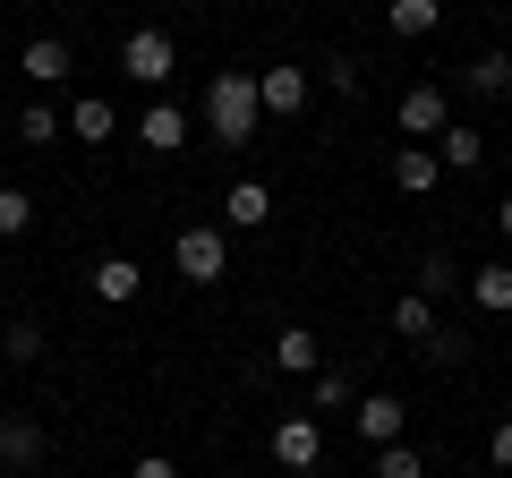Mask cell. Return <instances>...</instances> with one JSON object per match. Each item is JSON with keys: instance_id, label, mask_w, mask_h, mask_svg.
<instances>
[{"instance_id": "cell-1", "label": "cell", "mask_w": 512, "mask_h": 478, "mask_svg": "<svg viewBox=\"0 0 512 478\" xmlns=\"http://www.w3.org/2000/svg\"><path fill=\"white\" fill-rule=\"evenodd\" d=\"M256 120H265L256 69H222L214 86H205V129H214V146H256Z\"/></svg>"}, {"instance_id": "cell-2", "label": "cell", "mask_w": 512, "mask_h": 478, "mask_svg": "<svg viewBox=\"0 0 512 478\" xmlns=\"http://www.w3.org/2000/svg\"><path fill=\"white\" fill-rule=\"evenodd\" d=\"M171 265H180L197 291H214V282L231 274V239H222V222H180V239H171Z\"/></svg>"}, {"instance_id": "cell-3", "label": "cell", "mask_w": 512, "mask_h": 478, "mask_svg": "<svg viewBox=\"0 0 512 478\" xmlns=\"http://www.w3.org/2000/svg\"><path fill=\"white\" fill-rule=\"evenodd\" d=\"M171 69H180V43H171L163 26H137V35L120 43V77L128 86H171Z\"/></svg>"}, {"instance_id": "cell-4", "label": "cell", "mask_w": 512, "mask_h": 478, "mask_svg": "<svg viewBox=\"0 0 512 478\" xmlns=\"http://www.w3.org/2000/svg\"><path fill=\"white\" fill-rule=\"evenodd\" d=\"M43 461H52L43 419H26V410H0V478H35Z\"/></svg>"}, {"instance_id": "cell-5", "label": "cell", "mask_w": 512, "mask_h": 478, "mask_svg": "<svg viewBox=\"0 0 512 478\" xmlns=\"http://www.w3.org/2000/svg\"><path fill=\"white\" fill-rule=\"evenodd\" d=\"M444 120H453V94L444 86H410L402 103H393V137H402V146H436Z\"/></svg>"}, {"instance_id": "cell-6", "label": "cell", "mask_w": 512, "mask_h": 478, "mask_svg": "<svg viewBox=\"0 0 512 478\" xmlns=\"http://www.w3.org/2000/svg\"><path fill=\"white\" fill-rule=\"evenodd\" d=\"M308 69H291V60H274V69H256V103L274 111V120H299V111H308Z\"/></svg>"}, {"instance_id": "cell-7", "label": "cell", "mask_w": 512, "mask_h": 478, "mask_svg": "<svg viewBox=\"0 0 512 478\" xmlns=\"http://www.w3.org/2000/svg\"><path fill=\"white\" fill-rule=\"evenodd\" d=\"M274 461L282 470H316V461H325V427H316L308 410H291V419L274 427Z\"/></svg>"}, {"instance_id": "cell-8", "label": "cell", "mask_w": 512, "mask_h": 478, "mask_svg": "<svg viewBox=\"0 0 512 478\" xmlns=\"http://www.w3.org/2000/svg\"><path fill=\"white\" fill-rule=\"evenodd\" d=\"M350 427H359L367 444H402V427H410V410L393 402V393H359V402H350Z\"/></svg>"}, {"instance_id": "cell-9", "label": "cell", "mask_w": 512, "mask_h": 478, "mask_svg": "<svg viewBox=\"0 0 512 478\" xmlns=\"http://www.w3.org/2000/svg\"><path fill=\"white\" fill-rule=\"evenodd\" d=\"M69 69H77V52H69L60 35H35V43L18 52V77H26V86H69Z\"/></svg>"}, {"instance_id": "cell-10", "label": "cell", "mask_w": 512, "mask_h": 478, "mask_svg": "<svg viewBox=\"0 0 512 478\" xmlns=\"http://www.w3.org/2000/svg\"><path fill=\"white\" fill-rule=\"evenodd\" d=\"M274 222V188L265 180H231V197H222V231H265Z\"/></svg>"}, {"instance_id": "cell-11", "label": "cell", "mask_w": 512, "mask_h": 478, "mask_svg": "<svg viewBox=\"0 0 512 478\" xmlns=\"http://www.w3.org/2000/svg\"><path fill=\"white\" fill-rule=\"evenodd\" d=\"M86 282H94V299H103V308H128V299L146 291V265H137V257H103Z\"/></svg>"}, {"instance_id": "cell-12", "label": "cell", "mask_w": 512, "mask_h": 478, "mask_svg": "<svg viewBox=\"0 0 512 478\" xmlns=\"http://www.w3.org/2000/svg\"><path fill=\"white\" fill-rule=\"evenodd\" d=\"M137 146H146V154H180V146H188V111H180V103H146Z\"/></svg>"}, {"instance_id": "cell-13", "label": "cell", "mask_w": 512, "mask_h": 478, "mask_svg": "<svg viewBox=\"0 0 512 478\" xmlns=\"http://www.w3.org/2000/svg\"><path fill=\"white\" fill-rule=\"evenodd\" d=\"M436 180H444L436 146H393V188L402 197H436Z\"/></svg>"}, {"instance_id": "cell-14", "label": "cell", "mask_w": 512, "mask_h": 478, "mask_svg": "<svg viewBox=\"0 0 512 478\" xmlns=\"http://www.w3.org/2000/svg\"><path fill=\"white\" fill-rule=\"evenodd\" d=\"M274 368L282 376H316V368H325V342H316L308 325H282L274 333Z\"/></svg>"}, {"instance_id": "cell-15", "label": "cell", "mask_w": 512, "mask_h": 478, "mask_svg": "<svg viewBox=\"0 0 512 478\" xmlns=\"http://www.w3.org/2000/svg\"><path fill=\"white\" fill-rule=\"evenodd\" d=\"M384 26H393V43H427V35L444 26V0H393Z\"/></svg>"}, {"instance_id": "cell-16", "label": "cell", "mask_w": 512, "mask_h": 478, "mask_svg": "<svg viewBox=\"0 0 512 478\" xmlns=\"http://www.w3.org/2000/svg\"><path fill=\"white\" fill-rule=\"evenodd\" d=\"M436 163H444V171H478V163H487V137H478L470 120H444V137H436Z\"/></svg>"}, {"instance_id": "cell-17", "label": "cell", "mask_w": 512, "mask_h": 478, "mask_svg": "<svg viewBox=\"0 0 512 478\" xmlns=\"http://www.w3.org/2000/svg\"><path fill=\"white\" fill-rule=\"evenodd\" d=\"M470 299H478L487 316H512V265H504V257H495V265H470Z\"/></svg>"}, {"instance_id": "cell-18", "label": "cell", "mask_w": 512, "mask_h": 478, "mask_svg": "<svg viewBox=\"0 0 512 478\" xmlns=\"http://www.w3.org/2000/svg\"><path fill=\"white\" fill-rule=\"evenodd\" d=\"M111 129H120V111H111L103 94H77V103H69V137H86V146H103Z\"/></svg>"}, {"instance_id": "cell-19", "label": "cell", "mask_w": 512, "mask_h": 478, "mask_svg": "<svg viewBox=\"0 0 512 478\" xmlns=\"http://www.w3.org/2000/svg\"><path fill=\"white\" fill-rule=\"evenodd\" d=\"M393 333H402V342H427V333H436V299L427 291H393Z\"/></svg>"}, {"instance_id": "cell-20", "label": "cell", "mask_w": 512, "mask_h": 478, "mask_svg": "<svg viewBox=\"0 0 512 478\" xmlns=\"http://www.w3.org/2000/svg\"><path fill=\"white\" fill-rule=\"evenodd\" d=\"M461 86L487 94V103H495V94H512V52H478L470 69H461Z\"/></svg>"}, {"instance_id": "cell-21", "label": "cell", "mask_w": 512, "mask_h": 478, "mask_svg": "<svg viewBox=\"0 0 512 478\" xmlns=\"http://www.w3.org/2000/svg\"><path fill=\"white\" fill-rule=\"evenodd\" d=\"M18 137H26V146H52V137H69V120H60L52 103H26L18 111Z\"/></svg>"}, {"instance_id": "cell-22", "label": "cell", "mask_w": 512, "mask_h": 478, "mask_svg": "<svg viewBox=\"0 0 512 478\" xmlns=\"http://www.w3.org/2000/svg\"><path fill=\"white\" fill-rule=\"evenodd\" d=\"M461 282H470V274H461V265L444 257V248H436V257H419V291H427V299H444V291H461Z\"/></svg>"}, {"instance_id": "cell-23", "label": "cell", "mask_w": 512, "mask_h": 478, "mask_svg": "<svg viewBox=\"0 0 512 478\" xmlns=\"http://www.w3.org/2000/svg\"><path fill=\"white\" fill-rule=\"evenodd\" d=\"M35 231V197L26 188H0V239H26Z\"/></svg>"}, {"instance_id": "cell-24", "label": "cell", "mask_w": 512, "mask_h": 478, "mask_svg": "<svg viewBox=\"0 0 512 478\" xmlns=\"http://www.w3.org/2000/svg\"><path fill=\"white\" fill-rule=\"evenodd\" d=\"M350 402H359L350 368H316V410H350Z\"/></svg>"}, {"instance_id": "cell-25", "label": "cell", "mask_w": 512, "mask_h": 478, "mask_svg": "<svg viewBox=\"0 0 512 478\" xmlns=\"http://www.w3.org/2000/svg\"><path fill=\"white\" fill-rule=\"evenodd\" d=\"M376 478H427V461L410 444H376Z\"/></svg>"}, {"instance_id": "cell-26", "label": "cell", "mask_w": 512, "mask_h": 478, "mask_svg": "<svg viewBox=\"0 0 512 478\" xmlns=\"http://www.w3.org/2000/svg\"><path fill=\"white\" fill-rule=\"evenodd\" d=\"M0 342H9V359H43V325H9Z\"/></svg>"}, {"instance_id": "cell-27", "label": "cell", "mask_w": 512, "mask_h": 478, "mask_svg": "<svg viewBox=\"0 0 512 478\" xmlns=\"http://www.w3.org/2000/svg\"><path fill=\"white\" fill-rule=\"evenodd\" d=\"M128 478H180V461H171V453H137V461H128Z\"/></svg>"}, {"instance_id": "cell-28", "label": "cell", "mask_w": 512, "mask_h": 478, "mask_svg": "<svg viewBox=\"0 0 512 478\" xmlns=\"http://www.w3.org/2000/svg\"><path fill=\"white\" fill-rule=\"evenodd\" d=\"M487 461H495V470H512V419H504V427L487 436Z\"/></svg>"}, {"instance_id": "cell-29", "label": "cell", "mask_w": 512, "mask_h": 478, "mask_svg": "<svg viewBox=\"0 0 512 478\" xmlns=\"http://www.w3.org/2000/svg\"><path fill=\"white\" fill-rule=\"evenodd\" d=\"M495 231H504V239H512V197H495Z\"/></svg>"}]
</instances>
